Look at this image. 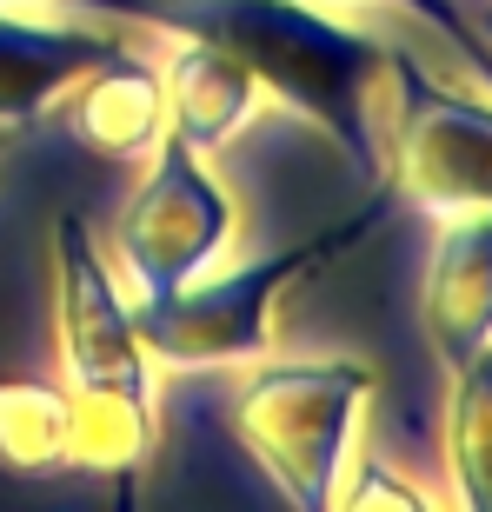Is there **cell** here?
<instances>
[{"instance_id": "cell-1", "label": "cell", "mask_w": 492, "mask_h": 512, "mask_svg": "<svg viewBox=\"0 0 492 512\" xmlns=\"http://www.w3.org/2000/svg\"><path fill=\"white\" fill-rule=\"evenodd\" d=\"M67 7L140 20L160 34L213 40V47L240 54L260 87H273L286 107H300L313 127H326L340 140V153L360 167V180L379 187L386 160L373 140V94L393 67V47L326 20L306 0H67Z\"/></svg>"}, {"instance_id": "cell-2", "label": "cell", "mask_w": 492, "mask_h": 512, "mask_svg": "<svg viewBox=\"0 0 492 512\" xmlns=\"http://www.w3.org/2000/svg\"><path fill=\"white\" fill-rule=\"evenodd\" d=\"M373 373L360 360H246L233 393V433L273 486L300 512H326L346 479L353 419Z\"/></svg>"}, {"instance_id": "cell-3", "label": "cell", "mask_w": 492, "mask_h": 512, "mask_svg": "<svg viewBox=\"0 0 492 512\" xmlns=\"http://www.w3.org/2000/svg\"><path fill=\"white\" fill-rule=\"evenodd\" d=\"M386 213H393V200H373L360 220H346V227H333V233H313V240L273 247V253H260V260L233 266V273H200V280L173 286V293H160V300H133V320H140L147 360L153 366L260 360L273 300H280L300 273H313L320 260H340L353 240H366Z\"/></svg>"}, {"instance_id": "cell-4", "label": "cell", "mask_w": 492, "mask_h": 512, "mask_svg": "<svg viewBox=\"0 0 492 512\" xmlns=\"http://www.w3.org/2000/svg\"><path fill=\"white\" fill-rule=\"evenodd\" d=\"M393 80V147L379 153L386 193L433 220L492 207V107L426 80L406 54H393Z\"/></svg>"}, {"instance_id": "cell-5", "label": "cell", "mask_w": 492, "mask_h": 512, "mask_svg": "<svg viewBox=\"0 0 492 512\" xmlns=\"http://www.w3.org/2000/svg\"><path fill=\"white\" fill-rule=\"evenodd\" d=\"M233 240V193L207 167V153L180 133H160L147 160V180L133 187L120 213V260H127L140 300H160L173 286L200 280L220 247Z\"/></svg>"}, {"instance_id": "cell-6", "label": "cell", "mask_w": 492, "mask_h": 512, "mask_svg": "<svg viewBox=\"0 0 492 512\" xmlns=\"http://www.w3.org/2000/svg\"><path fill=\"white\" fill-rule=\"evenodd\" d=\"M54 333H60L67 380L147 393L153 360L147 340H140V320H133V300L114 280V266L100 260L80 213H60L54 227Z\"/></svg>"}, {"instance_id": "cell-7", "label": "cell", "mask_w": 492, "mask_h": 512, "mask_svg": "<svg viewBox=\"0 0 492 512\" xmlns=\"http://www.w3.org/2000/svg\"><path fill=\"white\" fill-rule=\"evenodd\" d=\"M419 320H426V340L446 373L492 340V207L446 213L433 260H426Z\"/></svg>"}, {"instance_id": "cell-8", "label": "cell", "mask_w": 492, "mask_h": 512, "mask_svg": "<svg viewBox=\"0 0 492 512\" xmlns=\"http://www.w3.org/2000/svg\"><path fill=\"white\" fill-rule=\"evenodd\" d=\"M120 40L100 27H60V20H20L0 7V127H27L74 87L87 67L114 54Z\"/></svg>"}, {"instance_id": "cell-9", "label": "cell", "mask_w": 492, "mask_h": 512, "mask_svg": "<svg viewBox=\"0 0 492 512\" xmlns=\"http://www.w3.org/2000/svg\"><path fill=\"white\" fill-rule=\"evenodd\" d=\"M67 133H74L87 153L100 160H140L153 153V140L167 133V100H160V74L147 60H133L127 47L87 67V74L67 87Z\"/></svg>"}, {"instance_id": "cell-10", "label": "cell", "mask_w": 492, "mask_h": 512, "mask_svg": "<svg viewBox=\"0 0 492 512\" xmlns=\"http://www.w3.org/2000/svg\"><path fill=\"white\" fill-rule=\"evenodd\" d=\"M160 100H167V133H180L187 147L220 153L233 133L253 120L260 80L240 54L213 47V40H180L173 60L160 67Z\"/></svg>"}, {"instance_id": "cell-11", "label": "cell", "mask_w": 492, "mask_h": 512, "mask_svg": "<svg viewBox=\"0 0 492 512\" xmlns=\"http://www.w3.org/2000/svg\"><path fill=\"white\" fill-rule=\"evenodd\" d=\"M153 453V393L67 380V466L100 479L140 473Z\"/></svg>"}, {"instance_id": "cell-12", "label": "cell", "mask_w": 492, "mask_h": 512, "mask_svg": "<svg viewBox=\"0 0 492 512\" xmlns=\"http://www.w3.org/2000/svg\"><path fill=\"white\" fill-rule=\"evenodd\" d=\"M446 473L473 512H492V340L453 366L446 393Z\"/></svg>"}, {"instance_id": "cell-13", "label": "cell", "mask_w": 492, "mask_h": 512, "mask_svg": "<svg viewBox=\"0 0 492 512\" xmlns=\"http://www.w3.org/2000/svg\"><path fill=\"white\" fill-rule=\"evenodd\" d=\"M0 466L7 473L67 466V386L60 380H0Z\"/></svg>"}, {"instance_id": "cell-14", "label": "cell", "mask_w": 492, "mask_h": 512, "mask_svg": "<svg viewBox=\"0 0 492 512\" xmlns=\"http://www.w3.org/2000/svg\"><path fill=\"white\" fill-rule=\"evenodd\" d=\"M393 7H413L419 20H439V27H446V40H453L459 54H466V60L479 67V74L492 80V47L473 34V27H466V14H459V0H393Z\"/></svg>"}, {"instance_id": "cell-15", "label": "cell", "mask_w": 492, "mask_h": 512, "mask_svg": "<svg viewBox=\"0 0 492 512\" xmlns=\"http://www.w3.org/2000/svg\"><path fill=\"white\" fill-rule=\"evenodd\" d=\"M373 499H393V506H419V493H413V486H399L393 473H366V479H353V486L340 479L333 506H373Z\"/></svg>"}, {"instance_id": "cell-16", "label": "cell", "mask_w": 492, "mask_h": 512, "mask_svg": "<svg viewBox=\"0 0 492 512\" xmlns=\"http://www.w3.org/2000/svg\"><path fill=\"white\" fill-rule=\"evenodd\" d=\"M459 14H466V27L492 47V0H459Z\"/></svg>"}, {"instance_id": "cell-17", "label": "cell", "mask_w": 492, "mask_h": 512, "mask_svg": "<svg viewBox=\"0 0 492 512\" xmlns=\"http://www.w3.org/2000/svg\"><path fill=\"white\" fill-rule=\"evenodd\" d=\"M7 133H14V127H0V153H7V147H14V140H7Z\"/></svg>"}, {"instance_id": "cell-18", "label": "cell", "mask_w": 492, "mask_h": 512, "mask_svg": "<svg viewBox=\"0 0 492 512\" xmlns=\"http://www.w3.org/2000/svg\"><path fill=\"white\" fill-rule=\"evenodd\" d=\"M0 7H7V0H0Z\"/></svg>"}]
</instances>
